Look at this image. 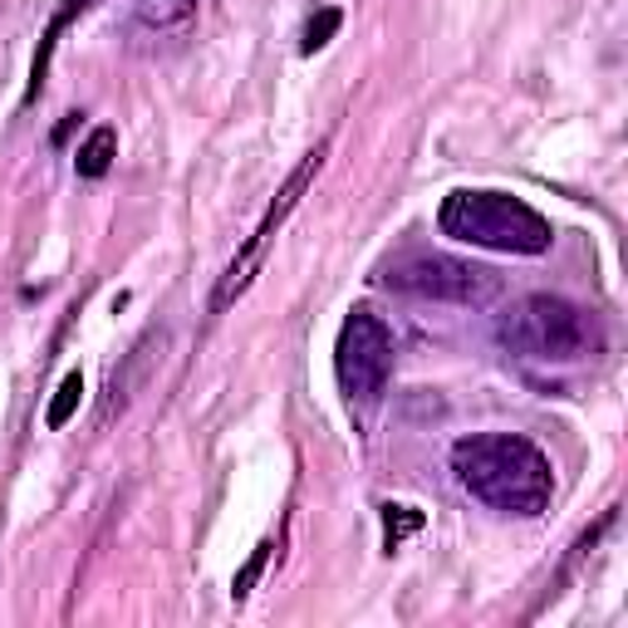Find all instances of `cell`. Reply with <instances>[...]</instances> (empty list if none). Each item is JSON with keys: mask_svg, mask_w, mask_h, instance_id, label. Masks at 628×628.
Segmentation results:
<instances>
[{"mask_svg": "<svg viewBox=\"0 0 628 628\" xmlns=\"http://www.w3.org/2000/svg\"><path fill=\"white\" fill-rule=\"evenodd\" d=\"M339 25H344V10L339 6H319L310 16V25H305V40H300V54H319L329 40L339 35Z\"/></svg>", "mask_w": 628, "mask_h": 628, "instance_id": "obj_13", "label": "cell"}, {"mask_svg": "<svg viewBox=\"0 0 628 628\" xmlns=\"http://www.w3.org/2000/svg\"><path fill=\"white\" fill-rule=\"evenodd\" d=\"M452 476L501 516H541L555 496L550 456L521 432H472L452 442Z\"/></svg>", "mask_w": 628, "mask_h": 628, "instance_id": "obj_1", "label": "cell"}, {"mask_svg": "<svg viewBox=\"0 0 628 628\" xmlns=\"http://www.w3.org/2000/svg\"><path fill=\"white\" fill-rule=\"evenodd\" d=\"M79 398H84V373H64V383L54 388L50 408H44V428H70V418L79 413Z\"/></svg>", "mask_w": 628, "mask_h": 628, "instance_id": "obj_11", "label": "cell"}, {"mask_svg": "<svg viewBox=\"0 0 628 628\" xmlns=\"http://www.w3.org/2000/svg\"><path fill=\"white\" fill-rule=\"evenodd\" d=\"M379 516H383V550H388V555L403 550L408 535L422 531V511H418V506H393V501H388Z\"/></svg>", "mask_w": 628, "mask_h": 628, "instance_id": "obj_12", "label": "cell"}, {"mask_svg": "<svg viewBox=\"0 0 628 628\" xmlns=\"http://www.w3.org/2000/svg\"><path fill=\"white\" fill-rule=\"evenodd\" d=\"M325 157H329V143H319L315 153H305L300 157V167H295L290 177H285V187L276 192V202L266 207V216H260V226L250 231V241L236 250V260L226 266V276L216 280V295H212V310L222 315V310H231L236 300L250 290V280H256V270L266 266V250L276 246V236H280V226L290 222V212L305 202V192H310V182L319 177V167H325Z\"/></svg>", "mask_w": 628, "mask_h": 628, "instance_id": "obj_5", "label": "cell"}, {"mask_svg": "<svg viewBox=\"0 0 628 628\" xmlns=\"http://www.w3.org/2000/svg\"><path fill=\"white\" fill-rule=\"evenodd\" d=\"M393 329L383 325L369 305H353L334 339V373L349 403H373L393 373Z\"/></svg>", "mask_w": 628, "mask_h": 628, "instance_id": "obj_6", "label": "cell"}, {"mask_svg": "<svg viewBox=\"0 0 628 628\" xmlns=\"http://www.w3.org/2000/svg\"><path fill=\"white\" fill-rule=\"evenodd\" d=\"M496 344L531 363H585L604 353V325L559 295H525L496 315Z\"/></svg>", "mask_w": 628, "mask_h": 628, "instance_id": "obj_2", "label": "cell"}, {"mask_svg": "<svg viewBox=\"0 0 628 628\" xmlns=\"http://www.w3.org/2000/svg\"><path fill=\"white\" fill-rule=\"evenodd\" d=\"M197 6L202 0H133V20L143 30H153V35H173V30L192 25Z\"/></svg>", "mask_w": 628, "mask_h": 628, "instance_id": "obj_9", "label": "cell"}, {"mask_svg": "<svg viewBox=\"0 0 628 628\" xmlns=\"http://www.w3.org/2000/svg\"><path fill=\"white\" fill-rule=\"evenodd\" d=\"M163 339V329H147V334L138 339V344L128 349V359H123V369H113V379H109V393H104V408H99V422H113L128 408V398H133V388L143 383V373H147V359H153V344Z\"/></svg>", "mask_w": 628, "mask_h": 628, "instance_id": "obj_7", "label": "cell"}, {"mask_svg": "<svg viewBox=\"0 0 628 628\" xmlns=\"http://www.w3.org/2000/svg\"><path fill=\"white\" fill-rule=\"evenodd\" d=\"M437 226L442 236H452L462 246L506 250V256H545L555 241V226L535 207H525L521 197H506V192H447Z\"/></svg>", "mask_w": 628, "mask_h": 628, "instance_id": "obj_3", "label": "cell"}, {"mask_svg": "<svg viewBox=\"0 0 628 628\" xmlns=\"http://www.w3.org/2000/svg\"><path fill=\"white\" fill-rule=\"evenodd\" d=\"M270 555H276V545H270V541H260L256 550H250V559H246V565L236 569V579H231V599H236V604H241L246 594L256 589V579L266 575V565H270Z\"/></svg>", "mask_w": 628, "mask_h": 628, "instance_id": "obj_14", "label": "cell"}, {"mask_svg": "<svg viewBox=\"0 0 628 628\" xmlns=\"http://www.w3.org/2000/svg\"><path fill=\"white\" fill-rule=\"evenodd\" d=\"M379 280L398 295H418V300H442V305H472L482 310L501 295V276L472 260L442 256V250H403L379 270Z\"/></svg>", "mask_w": 628, "mask_h": 628, "instance_id": "obj_4", "label": "cell"}, {"mask_svg": "<svg viewBox=\"0 0 628 628\" xmlns=\"http://www.w3.org/2000/svg\"><path fill=\"white\" fill-rule=\"evenodd\" d=\"M113 157H119V133L109 128V123H99L94 133H89L84 143H79V153H74V173L79 177H89V182H99L113 167Z\"/></svg>", "mask_w": 628, "mask_h": 628, "instance_id": "obj_10", "label": "cell"}, {"mask_svg": "<svg viewBox=\"0 0 628 628\" xmlns=\"http://www.w3.org/2000/svg\"><path fill=\"white\" fill-rule=\"evenodd\" d=\"M94 6V0H64L60 10L50 16V25H44V35H40V50H35V60H30V84H25V104H35L40 99V89H44V79H50V60H54V44H60V35L74 25L84 10Z\"/></svg>", "mask_w": 628, "mask_h": 628, "instance_id": "obj_8", "label": "cell"}, {"mask_svg": "<svg viewBox=\"0 0 628 628\" xmlns=\"http://www.w3.org/2000/svg\"><path fill=\"white\" fill-rule=\"evenodd\" d=\"M74 123H79V113H70V119H64L60 128H54V143H64V138H70V133H74Z\"/></svg>", "mask_w": 628, "mask_h": 628, "instance_id": "obj_15", "label": "cell"}]
</instances>
